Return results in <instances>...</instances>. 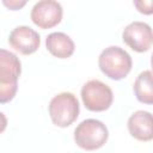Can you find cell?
Wrapping results in <instances>:
<instances>
[{
    "mask_svg": "<svg viewBox=\"0 0 153 153\" xmlns=\"http://www.w3.org/2000/svg\"><path fill=\"white\" fill-rule=\"evenodd\" d=\"M4 6L6 8H8L10 11H18V10H22L29 0H1Z\"/></svg>",
    "mask_w": 153,
    "mask_h": 153,
    "instance_id": "13",
    "label": "cell"
},
{
    "mask_svg": "<svg viewBox=\"0 0 153 153\" xmlns=\"http://www.w3.org/2000/svg\"><path fill=\"white\" fill-rule=\"evenodd\" d=\"M108 137V128L99 120H84L74 129V141L76 146L85 151L99 149L106 143Z\"/></svg>",
    "mask_w": 153,
    "mask_h": 153,
    "instance_id": "3",
    "label": "cell"
},
{
    "mask_svg": "<svg viewBox=\"0 0 153 153\" xmlns=\"http://www.w3.org/2000/svg\"><path fill=\"white\" fill-rule=\"evenodd\" d=\"M10 45L23 55H30L37 51L41 44L38 32L26 25L14 27L8 36Z\"/></svg>",
    "mask_w": 153,
    "mask_h": 153,
    "instance_id": "8",
    "label": "cell"
},
{
    "mask_svg": "<svg viewBox=\"0 0 153 153\" xmlns=\"http://www.w3.org/2000/svg\"><path fill=\"white\" fill-rule=\"evenodd\" d=\"M123 42L134 51L143 53L153 45V30L143 22H133L122 32Z\"/></svg>",
    "mask_w": 153,
    "mask_h": 153,
    "instance_id": "7",
    "label": "cell"
},
{
    "mask_svg": "<svg viewBox=\"0 0 153 153\" xmlns=\"http://www.w3.org/2000/svg\"><path fill=\"white\" fill-rule=\"evenodd\" d=\"M136 99L142 104H153V71L141 72L133 85Z\"/></svg>",
    "mask_w": 153,
    "mask_h": 153,
    "instance_id": "11",
    "label": "cell"
},
{
    "mask_svg": "<svg viewBox=\"0 0 153 153\" xmlns=\"http://www.w3.org/2000/svg\"><path fill=\"white\" fill-rule=\"evenodd\" d=\"M151 66H152V69H153V54L151 56Z\"/></svg>",
    "mask_w": 153,
    "mask_h": 153,
    "instance_id": "14",
    "label": "cell"
},
{
    "mask_svg": "<svg viewBox=\"0 0 153 153\" xmlns=\"http://www.w3.org/2000/svg\"><path fill=\"white\" fill-rule=\"evenodd\" d=\"M133 2L137 12L145 16L153 14V0H133Z\"/></svg>",
    "mask_w": 153,
    "mask_h": 153,
    "instance_id": "12",
    "label": "cell"
},
{
    "mask_svg": "<svg viewBox=\"0 0 153 153\" xmlns=\"http://www.w3.org/2000/svg\"><path fill=\"white\" fill-rule=\"evenodd\" d=\"M48 110L51 122L60 128H66L76 121L80 105L73 93L61 92L51 98Z\"/></svg>",
    "mask_w": 153,
    "mask_h": 153,
    "instance_id": "4",
    "label": "cell"
},
{
    "mask_svg": "<svg viewBox=\"0 0 153 153\" xmlns=\"http://www.w3.org/2000/svg\"><path fill=\"white\" fill-rule=\"evenodd\" d=\"M22 73V63L17 55L0 50V102L2 104L12 100L17 93L18 79Z\"/></svg>",
    "mask_w": 153,
    "mask_h": 153,
    "instance_id": "1",
    "label": "cell"
},
{
    "mask_svg": "<svg viewBox=\"0 0 153 153\" xmlns=\"http://www.w3.org/2000/svg\"><path fill=\"white\" fill-rule=\"evenodd\" d=\"M48 51L57 59H68L73 55L75 45L73 39L63 32H51L45 38Z\"/></svg>",
    "mask_w": 153,
    "mask_h": 153,
    "instance_id": "10",
    "label": "cell"
},
{
    "mask_svg": "<svg viewBox=\"0 0 153 153\" xmlns=\"http://www.w3.org/2000/svg\"><path fill=\"white\" fill-rule=\"evenodd\" d=\"M63 16V10L56 0H39L31 10L30 17L32 23L39 29H51L56 26Z\"/></svg>",
    "mask_w": 153,
    "mask_h": 153,
    "instance_id": "6",
    "label": "cell"
},
{
    "mask_svg": "<svg viewBox=\"0 0 153 153\" xmlns=\"http://www.w3.org/2000/svg\"><path fill=\"white\" fill-rule=\"evenodd\" d=\"M129 134L139 141L153 140V115L145 110L135 111L127 122Z\"/></svg>",
    "mask_w": 153,
    "mask_h": 153,
    "instance_id": "9",
    "label": "cell"
},
{
    "mask_svg": "<svg viewBox=\"0 0 153 153\" xmlns=\"http://www.w3.org/2000/svg\"><path fill=\"white\" fill-rule=\"evenodd\" d=\"M98 66L102 73L109 79L121 80L131 71L133 61L131 56L124 49L117 45H110L100 53Z\"/></svg>",
    "mask_w": 153,
    "mask_h": 153,
    "instance_id": "2",
    "label": "cell"
},
{
    "mask_svg": "<svg viewBox=\"0 0 153 153\" xmlns=\"http://www.w3.org/2000/svg\"><path fill=\"white\" fill-rule=\"evenodd\" d=\"M80 96L85 108L96 112L108 110L114 100V93L110 86L98 79L85 82L81 87Z\"/></svg>",
    "mask_w": 153,
    "mask_h": 153,
    "instance_id": "5",
    "label": "cell"
}]
</instances>
